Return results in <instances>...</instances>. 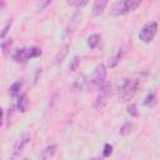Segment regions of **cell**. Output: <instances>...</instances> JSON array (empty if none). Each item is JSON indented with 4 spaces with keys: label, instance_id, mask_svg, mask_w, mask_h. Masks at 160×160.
Segmentation results:
<instances>
[{
    "label": "cell",
    "instance_id": "13",
    "mask_svg": "<svg viewBox=\"0 0 160 160\" xmlns=\"http://www.w3.org/2000/svg\"><path fill=\"white\" fill-rule=\"evenodd\" d=\"M111 14H112L114 16H120V15H124V14H126V10H125V8H124V4H122V1H121V2H116V4L114 5Z\"/></svg>",
    "mask_w": 160,
    "mask_h": 160
},
{
    "label": "cell",
    "instance_id": "15",
    "mask_svg": "<svg viewBox=\"0 0 160 160\" xmlns=\"http://www.w3.org/2000/svg\"><path fill=\"white\" fill-rule=\"evenodd\" d=\"M89 0H68L69 5H71L72 8H76V9H81L84 8L86 4H88Z\"/></svg>",
    "mask_w": 160,
    "mask_h": 160
},
{
    "label": "cell",
    "instance_id": "1",
    "mask_svg": "<svg viewBox=\"0 0 160 160\" xmlns=\"http://www.w3.org/2000/svg\"><path fill=\"white\" fill-rule=\"evenodd\" d=\"M138 88H139V82L136 80H132V79H122L119 82V88H118L119 96L121 98L122 101L131 100L132 96L135 95Z\"/></svg>",
    "mask_w": 160,
    "mask_h": 160
},
{
    "label": "cell",
    "instance_id": "3",
    "mask_svg": "<svg viewBox=\"0 0 160 160\" xmlns=\"http://www.w3.org/2000/svg\"><path fill=\"white\" fill-rule=\"evenodd\" d=\"M41 55V50L36 46H31V48H22V49H18L14 55L12 59L16 62H25L32 58H38Z\"/></svg>",
    "mask_w": 160,
    "mask_h": 160
},
{
    "label": "cell",
    "instance_id": "23",
    "mask_svg": "<svg viewBox=\"0 0 160 160\" xmlns=\"http://www.w3.org/2000/svg\"><path fill=\"white\" fill-rule=\"evenodd\" d=\"M2 122H4V111H2V109L0 106V128L2 126Z\"/></svg>",
    "mask_w": 160,
    "mask_h": 160
},
{
    "label": "cell",
    "instance_id": "17",
    "mask_svg": "<svg viewBox=\"0 0 160 160\" xmlns=\"http://www.w3.org/2000/svg\"><path fill=\"white\" fill-rule=\"evenodd\" d=\"M128 114H129L130 116H132V118L138 116V108H136V104L131 102V104L128 105Z\"/></svg>",
    "mask_w": 160,
    "mask_h": 160
},
{
    "label": "cell",
    "instance_id": "6",
    "mask_svg": "<svg viewBox=\"0 0 160 160\" xmlns=\"http://www.w3.org/2000/svg\"><path fill=\"white\" fill-rule=\"evenodd\" d=\"M30 141V135L29 134H22L19 136V139L16 140L15 145H14V158H19L22 151H24V148L26 144H29Z\"/></svg>",
    "mask_w": 160,
    "mask_h": 160
},
{
    "label": "cell",
    "instance_id": "18",
    "mask_svg": "<svg viewBox=\"0 0 160 160\" xmlns=\"http://www.w3.org/2000/svg\"><path fill=\"white\" fill-rule=\"evenodd\" d=\"M11 24H12V21H11V19H9V21L6 22V25L2 28V31L0 32V38L1 39H4L5 36H6V34H8V31H9V29L11 28Z\"/></svg>",
    "mask_w": 160,
    "mask_h": 160
},
{
    "label": "cell",
    "instance_id": "9",
    "mask_svg": "<svg viewBox=\"0 0 160 160\" xmlns=\"http://www.w3.org/2000/svg\"><path fill=\"white\" fill-rule=\"evenodd\" d=\"M55 151H56V145L55 144H50L42 150V152L40 154V158L41 159H50V158H52L55 155Z\"/></svg>",
    "mask_w": 160,
    "mask_h": 160
},
{
    "label": "cell",
    "instance_id": "5",
    "mask_svg": "<svg viewBox=\"0 0 160 160\" xmlns=\"http://www.w3.org/2000/svg\"><path fill=\"white\" fill-rule=\"evenodd\" d=\"M109 96H110V85L105 82L100 89H98V96H96L95 104H94L95 109H96V110L102 109V108L106 105Z\"/></svg>",
    "mask_w": 160,
    "mask_h": 160
},
{
    "label": "cell",
    "instance_id": "16",
    "mask_svg": "<svg viewBox=\"0 0 160 160\" xmlns=\"http://www.w3.org/2000/svg\"><path fill=\"white\" fill-rule=\"evenodd\" d=\"M131 129H132V124L131 122H125L121 128H120V134L121 135H128L131 132Z\"/></svg>",
    "mask_w": 160,
    "mask_h": 160
},
{
    "label": "cell",
    "instance_id": "7",
    "mask_svg": "<svg viewBox=\"0 0 160 160\" xmlns=\"http://www.w3.org/2000/svg\"><path fill=\"white\" fill-rule=\"evenodd\" d=\"M108 2H109V0H94L92 9H91L92 15H94V16H100V15L104 12V10H105Z\"/></svg>",
    "mask_w": 160,
    "mask_h": 160
},
{
    "label": "cell",
    "instance_id": "20",
    "mask_svg": "<svg viewBox=\"0 0 160 160\" xmlns=\"http://www.w3.org/2000/svg\"><path fill=\"white\" fill-rule=\"evenodd\" d=\"M120 58H121V51H119L112 59H111V61H109V65H110V68H114L119 61H120Z\"/></svg>",
    "mask_w": 160,
    "mask_h": 160
},
{
    "label": "cell",
    "instance_id": "2",
    "mask_svg": "<svg viewBox=\"0 0 160 160\" xmlns=\"http://www.w3.org/2000/svg\"><path fill=\"white\" fill-rule=\"evenodd\" d=\"M105 79H106V68L104 64H99L94 69V72L91 74V76L89 78L88 85L90 89L98 90L105 84Z\"/></svg>",
    "mask_w": 160,
    "mask_h": 160
},
{
    "label": "cell",
    "instance_id": "14",
    "mask_svg": "<svg viewBox=\"0 0 160 160\" xmlns=\"http://www.w3.org/2000/svg\"><path fill=\"white\" fill-rule=\"evenodd\" d=\"M156 102V95L155 92H149L146 95V98L144 99V105L145 106H154Z\"/></svg>",
    "mask_w": 160,
    "mask_h": 160
},
{
    "label": "cell",
    "instance_id": "10",
    "mask_svg": "<svg viewBox=\"0 0 160 160\" xmlns=\"http://www.w3.org/2000/svg\"><path fill=\"white\" fill-rule=\"evenodd\" d=\"M141 1L142 0H124L122 4H124V8H125V10L128 12V11H132V10L138 9L139 5L141 4Z\"/></svg>",
    "mask_w": 160,
    "mask_h": 160
},
{
    "label": "cell",
    "instance_id": "11",
    "mask_svg": "<svg viewBox=\"0 0 160 160\" xmlns=\"http://www.w3.org/2000/svg\"><path fill=\"white\" fill-rule=\"evenodd\" d=\"M100 39H101V35L100 34H91L88 38V46L90 49H95L98 46V44L100 42Z\"/></svg>",
    "mask_w": 160,
    "mask_h": 160
},
{
    "label": "cell",
    "instance_id": "19",
    "mask_svg": "<svg viewBox=\"0 0 160 160\" xmlns=\"http://www.w3.org/2000/svg\"><path fill=\"white\" fill-rule=\"evenodd\" d=\"M111 152H112V145H110V144H105V145H104L102 156H104V158H109V156L111 155Z\"/></svg>",
    "mask_w": 160,
    "mask_h": 160
},
{
    "label": "cell",
    "instance_id": "24",
    "mask_svg": "<svg viewBox=\"0 0 160 160\" xmlns=\"http://www.w3.org/2000/svg\"><path fill=\"white\" fill-rule=\"evenodd\" d=\"M5 6V1L4 0H0V9H2Z\"/></svg>",
    "mask_w": 160,
    "mask_h": 160
},
{
    "label": "cell",
    "instance_id": "4",
    "mask_svg": "<svg viewBox=\"0 0 160 160\" xmlns=\"http://www.w3.org/2000/svg\"><path fill=\"white\" fill-rule=\"evenodd\" d=\"M156 32H158V22L156 21H150V22H146L141 28V30L139 32V38L142 42L148 44V42H151L154 40Z\"/></svg>",
    "mask_w": 160,
    "mask_h": 160
},
{
    "label": "cell",
    "instance_id": "12",
    "mask_svg": "<svg viewBox=\"0 0 160 160\" xmlns=\"http://www.w3.org/2000/svg\"><path fill=\"white\" fill-rule=\"evenodd\" d=\"M21 88H22V81H15V82H12V84L10 85V88H9V94H10L11 96H16V95L20 94Z\"/></svg>",
    "mask_w": 160,
    "mask_h": 160
},
{
    "label": "cell",
    "instance_id": "22",
    "mask_svg": "<svg viewBox=\"0 0 160 160\" xmlns=\"http://www.w3.org/2000/svg\"><path fill=\"white\" fill-rule=\"evenodd\" d=\"M9 46H11V40H8L6 42H4V44H2V49H4V51H5V52L8 51V48H9Z\"/></svg>",
    "mask_w": 160,
    "mask_h": 160
},
{
    "label": "cell",
    "instance_id": "8",
    "mask_svg": "<svg viewBox=\"0 0 160 160\" xmlns=\"http://www.w3.org/2000/svg\"><path fill=\"white\" fill-rule=\"evenodd\" d=\"M28 105H29V100H28V95L26 94H21L19 98H18V101H16V109L21 112H25L26 109H28Z\"/></svg>",
    "mask_w": 160,
    "mask_h": 160
},
{
    "label": "cell",
    "instance_id": "21",
    "mask_svg": "<svg viewBox=\"0 0 160 160\" xmlns=\"http://www.w3.org/2000/svg\"><path fill=\"white\" fill-rule=\"evenodd\" d=\"M78 65H79V58H78V56H75V58L72 59V62L70 64V66H69V68H70V70H71V71H75V70L78 69Z\"/></svg>",
    "mask_w": 160,
    "mask_h": 160
}]
</instances>
